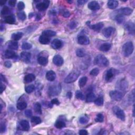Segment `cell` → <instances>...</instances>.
I'll return each mask as SVG.
<instances>
[{
  "mask_svg": "<svg viewBox=\"0 0 135 135\" xmlns=\"http://www.w3.org/2000/svg\"><path fill=\"white\" fill-rule=\"evenodd\" d=\"M89 117L87 115H84L81 117L79 119V122L81 124H86L89 121Z\"/></svg>",
  "mask_w": 135,
  "mask_h": 135,
  "instance_id": "cell-40",
  "label": "cell"
},
{
  "mask_svg": "<svg viewBox=\"0 0 135 135\" xmlns=\"http://www.w3.org/2000/svg\"><path fill=\"white\" fill-rule=\"evenodd\" d=\"M46 79L50 81H54L56 78V73L52 70L49 71L46 73Z\"/></svg>",
  "mask_w": 135,
  "mask_h": 135,
  "instance_id": "cell-19",
  "label": "cell"
},
{
  "mask_svg": "<svg viewBox=\"0 0 135 135\" xmlns=\"http://www.w3.org/2000/svg\"><path fill=\"white\" fill-rule=\"evenodd\" d=\"M109 96L111 99L115 101H119L122 98V94L120 91L117 90L111 91L109 92Z\"/></svg>",
  "mask_w": 135,
  "mask_h": 135,
  "instance_id": "cell-5",
  "label": "cell"
},
{
  "mask_svg": "<svg viewBox=\"0 0 135 135\" xmlns=\"http://www.w3.org/2000/svg\"><path fill=\"white\" fill-rule=\"evenodd\" d=\"M104 120V117L102 114H99L97 115L95 118V121L97 122H102Z\"/></svg>",
  "mask_w": 135,
  "mask_h": 135,
  "instance_id": "cell-46",
  "label": "cell"
},
{
  "mask_svg": "<svg viewBox=\"0 0 135 135\" xmlns=\"http://www.w3.org/2000/svg\"><path fill=\"white\" fill-rule=\"evenodd\" d=\"M79 135H87L88 134V131L86 130L82 129L79 131Z\"/></svg>",
  "mask_w": 135,
  "mask_h": 135,
  "instance_id": "cell-56",
  "label": "cell"
},
{
  "mask_svg": "<svg viewBox=\"0 0 135 135\" xmlns=\"http://www.w3.org/2000/svg\"><path fill=\"white\" fill-rule=\"evenodd\" d=\"M25 8V4L23 2H19L18 4V9L19 10H22Z\"/></svg>",
  "mask_w": 135,
  "mask_h": 135,
  "instance_id": "cell-50",
  "label": "cell"
},
{
  "mask_svg": "<svg viewBox=\"0 0 135 135\" xmlns=\"http://www.w3.org/2000/svg\"><path fill=\"white\" fill-rule=\"evenodd\" d=\"M66 96H67V98L70 99V98H71L72 96V93L71 92H68L67 93V95H66Z\"/></svg>",
  "mask_w": 135,
  "mask_h": 135,
  "instance_id": "cell-58",
  "label": "cell"
},
{
  "mask_svg": "<svg viewBox=\"0 0 135 135\" xmlns=\"http://www.w3.org/2000/svg\"><path fill=\"white\" fill-rule=\"evenodd\" d=\"M34 89H35V86L33 84H31V85L28 86L25 88V90H26V92L27 93H32L34 90Z\"/></svg>",
  "mask_w": 135,
  "mask_h": 135,
  "instance_id": "cell-42",
  "label": "cell"
},
{
  "mask_svg": "<svg viewBox=\"0 0 135 135\" xmlns=\"http://www.w3.org/2000/svg\"><path fill=\"white\" fill-rule=\"evenodd\" d=\"M10 11V9H9L8 7H6L5 6V7H4L2 9V10L1 11V14L3 15L8 14V13H9Z\"/></svg>",
  "mask_w": 135,
  "mask_h": 135,
  "instance_id": "cell-48",
  "label": "cell"
},
{
  "mask_svg": "<svg viewBox=\"0 0 135 135\" xmlns=\"http://www.w3.org/2000/svg\"><path fill=\"white\" fill-rule=\"evenodd\" d=\"M118 4V2L117 1H116V0H110V1H108L107 3L108 7L110 9H112V10H114V9L117 8Z\"/></svg>",
  "mask_w": 135,
  "mask_h": 135,
  "instance_id": "cell-21",
  "label": "cell"
},
{
  "mask_svg": "<svg viewBox=\"0 0 135 135\" xmlns=\"http://www.w3.org/2000/svg\"><path fill=\"white\" fill-rule=\"evenodd\" d=\"M55 126L58 129H62L65 127V124L64 121L61 120H58L56 121L55 124Z\"/></svg>",
  "mask_w": 135,
  "mask_h": 135,
  "instance_id": "cell-36",
  "label": "cell"
},
{
  "mask_svg": "<svg viewBox=\"0 0 135 135\" xmlns=\"http://www.w3.org/2000/svg\"><path fill=\"white\" fill-rule=\"evenodd\" d=\"M78 42L81 45H88L90 43V40L86 36H81L78 37Z\"/></svg>",
  "mask_w": 135,
  "mask_h": 135,
  "instance_id": "cell-14",
  "label": "cell"
},
{
  "mask_svg": "<svg viewBox=\"0 0 135 135\" xmlns=\"http://www.w3.org/2000/svg\"><path fill=\"white\" fill-rule=\"evenodd\" d=\"M99 73V70L98 68L93 69H92L91 71L90 72V74L91 76H94V77L98 76Z\"/></svg>",
  "mask_w": 135,
  "mask_h": 135,
  "instance_id": "cell-47",
  "label": "cell"
},
{
  "mask_svg": "<svg viewBox=\"0 0 135 135\" xmlns=\"http://www.w3.org/2000/svg\"><path fill=\"white\" fill-rule=\"evenodd\" d=\"M34 111L37 114H38L39 115H41L42 111L41 109V105H40V103L37 102L35 103V105L34 106Z\"/></svg>",
  "mask_w": 135,
  "mask_h": 135,
  "instance_id": "cell-32",
  "label": "cell"
},
{
  "mask_svg": "<svg viewBox=\"0 0 135 135\" xmlns=\"http://www.w3.org/2000/svg\"><path fill=\"white\" fill-rule=\"evenodd\" d=\"M25 115L28 118L31 117L32 115V112L30 109L26 110V111H25Z\"/></svg>",
  "mask_w": 135,
  "mask_h": 135,
  "instance_id": "cell-51",
  "label": "cell"
},
{
  "mask_svg": "<svg viewBox=\"0 0 135 135\" xmlns=\"http://www.w3.org/2000/svg\"><path fill=\"white\" fill-rule=\"evenodd\" d=\"M39 41L41 44H42V45H48L50 42V37L42 34V36H40Z\"/></svg>",
  "mask_w": 135,
  "mask_h": 135,
  "instance_id": "cell-22",
  "label": "cell"
},
{
  "mask_svg": "<svg viewBox=\"0 0 135 135\" xmlns=\"http://www.w3.org/2000/svg\"><path fill=\"white\" fill-rule=\"evenodd\" d=\"M41 18V16L40 14H37L36 15V20H40Z\"/></svg>",
  "mask_w": 135,
  "mask_h": 135,
  "instance_id": "cell-60",
  "label": "cell"
},
{
  "mask_svg": "<svg viewBox=\"0 0 135 135\" xmlns=\"http://www.w3.org/2000/svg\"><path fill=\"white\" fill-rule=\"evenodd\" d=\"M76 53L77 56L80 58L84 57V56L86 55L85 51H84V50L82 49H78L76 50Z\"/></svg>",
  "mask_w": 135,
  "mask_h": 135,
  "instance_id": "cell-38",
  "label": "cell"
},
{
  "mask_svg": "<svg viewBox=\"0 0 135 135\" xmlns=\"http://www.w3.org/2000/svg\"><path fill=\"white\" fill-rule=\"evenodd\" d=\"M80 73L79 71L76 70L71 72L65 78L64 82L66 83H71L74 82L79 77Z\"/></svg>",
  "mask_w": 135,
  "mask_h": 135,
  "instance_id": "cell-3",
  "label": "cell"
},
{
  "mask_svg": "<svg viewBox=\"0 0 135 135\" xmlns=\"http://www.w3.org/2000/svg\"><path fill=\"white\" fill-rule=\"evenodd\" d=\"M18 17L21 21H24L26 19V14L24 12H20L18 13Z\"/></svg>",
  "mask_w": 135,
  "mask_h": 135,
  "instance_id": "cell-45",
  "label": "cell"
},
{
  "mask_svg": "<svg viewBox=\"0 0 135 135\" xmlns=\"http://www.w3.org/2000/svg\"><path fill=\"white\" fill-rule=\"evenodd\" d=\"M62 42L59 39H54L52 41L51 43V46L54 49H59L61 48L62 46Z\"/></svg>",
  "mask_w": 135,
  "mask_h": 135,
  "instance_id": "cell-18",
  "label": "cell"
},
{
  "mask_svg": "<svg viewBox=\"0 0 135 135\" xmlns=\"http://www.w3.org/2000/svg\"><path fill=\"white\" fill-rule=\"evenodd\" d=\"M37 62H38L40 65L42 66H45L48 64V60L45 57H44V56H39L37 58Z\"/></svg>",
  "mask_w": 135,
  "mask_h": 135,
  "instance_id": "cell-28",
  "label": "cell"
},
{
  "mask_svg": "<svg viewBox=\"0 0 135 135\" xmlns=\"http://www.w3.org/2000/svg\"><path fill=\"white\" fill-rule=\"evenodd\" d=\"M5 86L3 85V84L2 83H1V93H2L3 92V91L5 90Z\"/></svg>",
  "mask_w": 135,
  "mask_h": 135,
  "instance_id": "cell-59",
  "label": "cell"
},
{
  "mask_svg": "<svg viewBox=\"0 0 135 135\" xmlns=\"http://www.w3.org/2000/svg\"><path fill=\"white\" fill-rule=\"evenodd\" d=\"M115 20L117 21V22L118 24H121L125 21V17H124V15L120 14H118L117 15H116Z\"/></svg>",
  "mask_w": 135,
  "mask_h": 135,
  "instance_id": "cell-34",
  "label": "cell"
},
{
  "mask_svg": "<svg viewBox=\"0 0 135 135\" xmlns=\"http://www.w3.org/2000/svg\"><path fill=\"white\" fill-rule=\"evenodd\" d=\"M17 109L20 110H23L26 109L27 107V103L26 102L24 101H21L18 103L17 106Z\"/></svg>",
  "mask_w": 135,
  "mask_h": 135,
  "instance_id": "cell-33",
  "label": "cell"
},
{
  "mask_svg": "<svg viewBox=\"0 0 135 135\" xmlns=\"http://www.w3.org/2000/svg\"><path fill=\"white\" fill-rule=\"evenodd\" d=\"M31 122H32L33 124H36V125H38L40 124L41 122V119L39 117H33L31 119Z\"/></svg>",
  "mask_w": 135,
  "mask_h": 135,
  "instance_id": "cell-41",
  "label": "cell"
},
{
  "mask_svg": "<svg viewBox=\"0 0 135 135\" xmlns=\"http://www.w3.org/2000/svg\"><path fill=\"white\" fill-rule=\"evenodd\" d=\"M76 97L80 100H83L84 99V96L83 95V93L80 91L79 90H77L76 92Z\"/></svg>",
  "mask_w": 135,
  "mask_h": 135,
  "instance_id": "cell-43",
  "label": "cell"
},
{
  "mask_svg": "<svg viewBox=\"0 0 135 135\" xmlns=\"http://www.w3.org/2000/svg\"><path fill=\"white\" fill-rule=\"evenodd\" d=\"M90 23H91L90 21H88L86 23V24L88 25V26L90 29H91L92 30L95 31H97V32H99V31L101 30L102 28L103 27V24L102 22H99L93 25H91Z\"/></svg>",
  "mask_w": 135,
  "mask_h": 135,
  "instance_id": "cell-10",
  "label": "cell"
},
{
  "mask_svg": "<svg viewBox=\"0 0 135 135\" xmlns=\"http://www.w3.org/2000/svg\"><path fill=\"white\" fill-rule=\"evenodd\" d=\"M53 62L56 66L60 67L63 64L64 60L61 55H56L53 58Z\"/></svg>",
  "mask_w": 135,
  "mask_h": 135,
  "instance_id": "cell-13",
  "label": "cell"
},
{
  "mask_svg": "<svg viewBox=\"0 0 135 135\" xmlns=\"http://www.w3.org/2000/svg\"><path fill=\"white\" fill-rule=\"evenodd\" d=\"M60 14L62 15V16L65 18H69L70 16V12L68 10H66V9H62L60 10Z\"/></svg>",
  "mask_w": 135,
  "mask_h": 135,
  "instance_id": "cell-39",
  "label": "cell"
},
{
  "mask_svg": "<svg viewBox=\"0 0 135 135\" xmlns=\"http://www.w3.org/2000/svg\"><path fill=\"white\" fill-rule=\"evenodd\" d=\"M20 57L24 62L26 63H29L30 62L31 54L29 52L23 51L21 53Z\"/></svg>",
  "mask_w": 135,
  "mask_h": 135,
  "instance_id": "cell-15",
  "label": "cell"
},
{
  "mask_svg": "<svg viewBox=\"0 0 135 135\" xmlns=\"http://www.w3.org/2000/svg\"><path fill=\"white\" fill-rule=\"evenodd\" d=\"M23 34L22 32H19L17 33H14L12 34L11 37L12 38V39L15 41H17L20 40L22 38V37L23 36Z\"/></svg>",
  "mask_w": 135,
  "mask_h": 135,
  "instance_id": "cell-30",
  "label": "cell"
},
{
  "mask_svg": "<svg viewBox=\"0 0 135 135\" xmlns=\"http://www.w3.org/2000/svg\"><path fill=\"white\" fill-rule=\"evenodd\" d=\"M61 91V87L60 86H52L49 88V94L50 96H54L58 95Z\"/></svg>",
  "mask_w": 135,
  "mask_h": 135,
  "instance_id": "cell-9",
  "label": "cell"
},
{
  "mask_svg": "<svg viewBox=\"0 0 135 135\" xmlns=\"http://www.w3.org/2000/svg\"><path fill=\"white\" fill-rule=\"evenodd\" d=\"M117 71L114 69L111 68L109 69L106 73L105 75V80L107 81H109L111 80L113 78L115 77L116 74L117 73Z\"/></svg>",
  "mask_w": 135,
  "mask_h": 135,
  "instance_id": "cell-6",
  "label": "cell"
},
{
  "mask_svg": "<svg viewBox=\"0 0 135 135\" xmlns=\"http://www.w3.org/2000/svg\"><path fill=\"white\" fill-rule=\"evenodd\" d=\"M111 45L109 43H105L100 46V50L102 52H108L111 49Z\"/></svg>",
  "mask_w": 135,
  "mask_h": 135,
  "instance_id": "cell-23",
  "label": "cell"
},
{
  "mask_svg": "<svg viewBox=\"0 0 135 135\" xmlns=\"http://www.w3.org/2000/svg\"><path fill=\"white\" fill-rule=\"evenodd\" d=\"M6 3V1H0V5H4L5 3Z\"/></svg>",
  "mask_w": 135,
  "mask_h": 135,
  "instance_id": "cell-61",
  "label": "cell"
},
{
  "mask_svg": "<svg viewBox=\"0 0 135 135\" xmlns=\"http://www.w3.org/2000/svg\"><path fill=\"white\" fill-rule=\"evenodd\" d=\"M6 130V125L4 123H1V133H4Z\"/></svg>",
  "mask_w": 135,
  "mask_h": 135,
  "instance_id": "cell-52",
  "label": "cell"
},
{
  "mask_svg": "<svg viewBox=\"0 0 135 135\" xmlns=\"http://www.w3.org/2000/svg\"><path fill=\"white\" fill-rule=\"evenodd\" d=\"M9 48L12 50H16L18 49V43L15 41H10L8 42Z\"/></svg>",
  "mask_w": 135,
  "mask_h": 135,
  "instance_id": "cell-24",
  "label": "cell"
},
{
  "mask_svg": "<svg viewBox=\"0 0 135 135\" xmlns=\"http://www.w3.org/2000/svg\"><path fill=\"white\" fill-rule=\"evenodd\" d=\"M5 22L8 24H13L15 22V18L13 15H10L5 18Z\"/></svg>",
  "mask_w": 135,
  "mask_h": 135,
  "instance_id": "cell-27",
  "label": "cell"
},
{
  "mask_svg": "<svg viewBox=\"0 0 135 135\" xmlns=\"http://www.w3.org/2000/svg\"><path fill=\"white\" fill-rule=\"evenodd\" d=\"M113 111H114L115 115L117 116V117L120 119L122 121H125L126 118V116L124 111L122 110L121 109H120L117 106H115L112 108Z\"/></svg>",
  "mask_w": 135,
  "mask_h": 135,
  "instance_id": "cell-4",
  "label": "cell"
},
{
  "mask_svg": "<svg viewBox=\"0 0 135 135\" xmlns=\"http://www.w3.org/2000/svg\"><path fill=\"white\" fill-rule=\"evenodd\" d=\"M16 3H17V1H14V0H10V1H9L8 2L9 5H10L12 7H14L15 5V4H16Z\"/></svg>",
  "mask_w": 135,
  "mask_h": 135,
  "instance_id": "cell-54",
  "label": "cell"
},
{
  "mask_svg": "<svg viewBox=\"0 0 135 135\" xmlns=\"http://www.w3.org/2000/svg\"><path fill=\"white\" fill-rule=\"evenodd\" d=\"M87 81H88V78L87 77H83L82 78H81L79 81V87L81 88L83 87L86 85V84L87 82Z\"/></svg>",
  "mask_w": 135,
  "mask_h": 135,
  "instance_id": "cell-35",
  "label": "cell"
},
{
  "mask_svg": "<svg viewBox=\"0 0 135 135\" xmlns=\"http://www.w3.org/2000/svg\"><path fill=\"white\" fill-rule=\"evenodd\" d=\"M125 28L129 34H133V35L135 34V24L133 22H128L126 23L125 25Z\"/></svg>",
  "mask_w": 135,
  "mask_h": 135,
  "instance_id": "cell-11",
  "label": "cell"
},
{
  "mask_svg": "<svg viewBox=\"0 0 135 135\" xmlns=\"http://www.w3.org/2000/svg\"><path fill=\"white\" fill-rule=\"evenodd\" d=\"M78 3L80 5H83L84 4H85L86 2H87V0H79V1H77Z\"/></svg>",
  "mask_w": 135,
  "mask_h": 135,
  "instance_id": "cell-57",
  "label": "cell"
},
{
  "mask_svg": "<svg viewBox=\"0 0 135 135\" xmlns=\"http://www.w3.org/2000/svg\"><path fill=\"white\" fill-rule=\"evenodd\" d=\"M33 15H34V14H33V13H31L29 14V18H31L32 17H33Z\"/></svg>",
  "mask_w": 135,
  "mask_h": 135,
  "instance_id": "cell-62",
  "label": "cell"
},
{
  "mask_svg": "<svg viewBox=\"0 0 135 135\" xmlns=\"http://www.w3.org/2000/svg\"><path fill=\"white\" fill-rule=\"evenodd\" d=\"M36 79V76L35 75L30 73L26 75V77H24V81L26 83H30L31 82H32L34 80Z\"/></svg>",
  "mask_w": 135,
  "mask_h": 135,
  "instance_id": "cell-26",
  "label": "cell"
},
{
  "mask_svg": "<svg viewBox=\"0 0 135 135\" xmlns=\"http://www.w3.org/2000/svg\"><path fill=\"white\" fill-rule=\"evenodd\" d=\"M18 129L21 130L25 131H29L30 129V124L29 122L26 120H23L20 122L18 125Z\"/></svg>",
  "mask_w": 135,
  "mask_h": 135,
  "instance_id": "cell-8",
  "label": "cell"
},
{
  "mask_svg": "<svg viewBox=\"0 0 135 135\" xmlns=\"http://www.w3.org/2000/svg\"><path fill=\"white\" fill-rule=\"evenodd\" d=\"M96 96L95 93L93 92H90L88 94L87 97H86V101L87 102H93L96 99Z\"/></svg>",
  "mask_w": 135,
  "mask_h": 135,
  "instance_id": "cell-29",
  "label": "cell"
},
{
  "mask_svg": "<svg viewBox=\"0 0 135 135\" xmlns=\"http://www.w3.org/2000/svg\"><path fill=\"white\" fill-rule=\"evenodd\" d=\"M72 2H73L72 1H68V2H69V3H72Z\"/></svg>",
  "mask_w": 135,
  "mask_h": 135,
  "instance_id": "cell-63",
  "label": "cell"
},
{
  "mask_svg": "<svg viewBox=\"0 0 135 135\" xmlns=\"http://www.w3.org/2000/svg\"><path fill=\"white\" fill-rule=\"evenodd\" d=\"M51 103L52 105H59L60 104V102L58 100V99H53L51 100Z\"/></svg>",
  "mask_w": 135,
  "mask_h": 135,
  "instance_id": "cell-53",
  "label": "cell"
},
{
  "mask_svg": "<svg viewBox=\"0 0 135 135\" xmlns=\"http://www.w3.org/2000/svg\"><path fill=\"white\" fill-rule=\"evenodd\" d=\"M4 65H5V67H7L8 68H11V66H12V63H11V61H6L4 62Z\"/></svg>",
  "mask_w": 135,
  "mask_h": 135,
  "instance_id": "cell-55",
  "label": "cell"
},
{
  "mask_svg": "<svg viewBox=\"0 0 135 135\" xmlns=\"http://www.w3.org/2000/svg\"><path fill=\"white\" fill-rule=\"evenodd\" d=\"M42 34V35L45 36L49 37L54 36H56L55 32H54V31H52V30H50L44 31Z\"/></svg>",
  "mask_w": 135,
  "mask_h": 135,
  "instance_id": "cell-31",
  "label": "cell"
},
{
  "mask_svg": "<svg viewBox=\"0 0 135 135\" xmlns=\"http://www.w3.org/2000/svg\"><path fill=\"white\" fill-rule=\"evenodd\" d=\"M115 29L112 27H108L106 28L103 31V34L105 37H107V38H109L110 37L112 33L114 32Z\"/></svg>",
  "mask_w": 135,
  "mask_h": 135,
  "instance_id": "cell-16",
  "label": "cell"
},
{
  "mask_svg": "<svg viewBox=\"0 0 135 135\" xmlns=\"http://www.w3.org/2000/svg\"><path fill=\"white\" fill-rule=\"evenodd\" d=\"M50 4V1L48 0H45L42 2L39 3L36 5V9L40 11H44L46 10L49 7Z\"/></svg>",
  "mask_w": 135,
  "mask_h": 135,
  "instance_id": "cell-7",
  "label": "cell"
},
{
  "mask_svg": "<svg viewBox=\"0 0 135 135\" xmlns=\"http://www.w3.org/2000/svg\"><path fill=\"white\" fill-rule=\"evenodd\" d=\"M116 12H118V14H120L122 15H129L133 13V10L130 8L126 7L121 8Z\"/></svg>",
  "mask_w": 135,
  "mask_h": 135,
  "instance_id": "cell-12",
  "label": "cell"
},
{
  "mask_svg": "<svg viewBox=\"0 0 135 135\" xmlns=\"http://www.w3.org/2000/svg\"><path fill=\"white\" fill-rule=\"evenodd\" d=\"M93 62L95 65L101 67H108L109 64V62L107 58L102 54L97 55L94 59Z\"/></svg>",
  "mask_w": 135,
  "mask_h": 135,
  "instance_id": "cell-1",
  "label": "cell"
},
{
  "mask_svg": "<svg viewBox=\"0 0 135 135\" xmlns=\"http://www.w3.org/2000/svg\"><path fill=\"white\" fill-rule=\"evenodd\" d=\"M5 57L7 59H13L17 57V54L13 50H7L5 52Z\"/></svg>",
  "mask_w": 135,
  "mask_h": 135,
  "instance_id": "cell-20",
  "label": "cell"
},
{
  "mask_svg": "<svg viewBox=\"0 0 135 135\" xmlns=\"http://www.w3.org/2000/svg\"><path fill=\"white\" fill-rule=\"evenodd\" d=\"M88 7L91 10L96 11L99 10L100 5L98 2L93 1L89 3L88 5Z\"/></svg>",
  "mask_w": 135,
  "mask_h": 135,
  "instance_id": "cell-17",
  "label": "cell"
},
{
  "mask_svg": "<svg viewBox=\"0 0 135 135\" xmlns=\"http://www.w3.org/2000/svg\"><path fill=\"white\" fill-rule=\"evenodd\" d=\"M32 45H31L30 43L27 42H24L22 44V48L24 50H30L32 48Z\"/></svg>",
  "mask_w": 135,
  "mask_h": 135,
  "instance_id": "cell-44",
  "label": "cell"
},
{
  "mask_svg": "<svg viewBox=\"0 0 135 135\" xmlns=\"http://www.w3.org/2000/svg\"><path fill=\"white\" fill-rule=\"evenodd\" d=\"M103 98L102 97H99L98 98L95 99L94 102L95 104L98 106H102L103 105Z\"/></svg>",
  "mask_w": 135,
  "mask_h": 135,
  "instance_id": "cell-37",
  "label": "cell"
},
{
  "mask_svg": "<svg viewBox=\"0 0 135 135\" xmlns=\"http://www.w3.org/2000/svg\"><path fill=\"white\" fill-rule=\"evenodd\" d=\"M119 88L121 90H125L126 89L128 86V83L127 81L125 80H121V81H119L118 82V84H117Z\"/></svg>",
  "mask_w": 135,
  "mask_h": 135,
  "instance_id": "cell-25",
  "label": "cell"
},
{
  "mask_svg": "<svg viewBox=\"0 0 135 135\" xmlns=\"http://www.w3.org/2000/svg\"><path fill=\"white\" fill-rule=\"evenodd\" d=\"M134 50V45L132 42L129 41L125 43L122 46V54L125 56H129L133 53Z\"/></svg>",
  "mask_w": 135,
  "mask_h": 135,
  "instance_id": "cell-2",
  "label": "cell"
},
{
  "mask_svg": "<svg viewBox=\"0 0 135 135\" xmlns=\"http://www.w3.org/2000/svg\"><path fill=\"white\" fill-rule=\"evenodd\" d=\"M77 26V23L76 21H71L70 23L69 24V27H70V29L71 30H73L74 29H75Z\"/></svg>",
  "mask_w": 135,
  "mask_h": 135,
  "instance_id": "cell-49",
  "label": "cell"
}]
</instances>
